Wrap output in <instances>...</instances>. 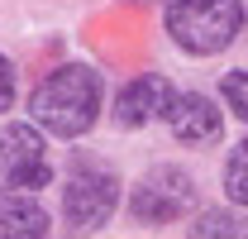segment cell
I'll return each mask as SVG.
<instances>
[{
    "label": "cell",
    "instance_id": "cell-12",
    "mask_svg": "<svg viewBox=\"0 0 248 239\" xmlns=\"http://www.w3.org/2000/svg\"><path fill=\"white\" fill-rule=\"evenodd\" d=\"M10 105H15V67L0 53V110H10Z\"/></svg>",
    "mask_w": 248,
    "mask_h": 239
},
{
    "label": "cell",
    "instance_id": "cell-4",
    "mask_svg": "<svg viewBox=\"0 0 248 239\" xmlns=\"http://www.w3.org/2000/svg\"><path fill=\"white\" fill-rule=\"evenodd\" d=\"M115 206H120V182H115V172L81 168L77 177H67V187H62V215H67V225L81 230V235L100 230V225L115 215Z\"/></svg>",
    "mask_w": 248,
    "mask_h": 239
},
{
    "label": "cell",
    "instance_id": "cell-11",
    "mask_svg": "<svg viewBox=\"0 0 248 239\" xmlns=\"http://www.w3.org/2000/svg\"><path fill=\"white\" fill-rule=\"evenodd\" d=\"M219 96H224V105L239 120H248V72H229V77L219 82Z\"/></svg>",
    "mask_w": 248,
    "mask_h": 239
},
{
    "label": "cell",
    "instance_id": "cell-9",
    "mask_svg": "<svg viewBox=\"0 0 248 239\" xmlns=\"http://www.w3.org/2000/svg\"><path fill=\"white\" fill-rule=\"evenodd\" d=\"M224 196H229L234 206H248V139L234 144L229 163H224Z\"/></svg>",
    "mask_w": 248,
    "mask_h": 239
},
{
    "label": "cell",
    "instance_id": "cell-10",
    "mask_svg": "<svg viewBox=\"0 0 248 239\" xmlns=\"http://www.w3.org/2000/svg\"><path fill=\"white\" fill-rule=\"evenodd\" d=\"M191 235H196V239H210V235L239 239V235H248V230H244V220H239V215H229V210H205V215L191 225Z\"/></svg>",
    "mask_w": 248,
    "mask_h": 239
},
{
    "label": "cell",
    "instance_id": "cell-6",
    "mask_svg": "<svg viewBox=\"0 0 248 239\" xmlns=\"http://www.w3.org/2000/svg\"><path fill=\"white\" fill-rule=\"evenodd\" d=\"M162 115H167L172 134H177L182 144H215L219 129H224L215 101H210V96H201V91H186V96L172 91V101H167V110H162Z\"/></svg>",
    "mask_w": 248,
    "mask_h": 239
},
{
    "label": "cell",
    "instance_id": "cell-8",
    "mask_svg": "<svg viewBox=\"0 0 248 239\" xmlns=\"http://www.w3.org/2000/svg\"><path fill=\"white\" fill-rule=\"evenodd\" d=\"M53 225H48V210L29 201V196H19V191H10L5 201H0V239H38L48 235Z\"/></svg>",
    "mask_w": 248,
    "mask_h": 239
},
{
    "label": "cell",
    "instance_id": "cell-5",
    "mask_svg": "<svg viewBox=\"0 0 248 239\" xmlns=\"http://www.w3.org/2000/svg\"><path fill=\"white\" fill-rule=\"evenodd\" d=\"M191 201H196V187H191V177H186L182 168H153L148 177L134 187L129 210L143 225H172Z\"/></svg>",
    "mask_w": 248,
    "mask_h": 239
},
{
    "label": "cell",
    "instance_id": "cell-1",
    "mask_svg": "<svg viewBox=\"0 0 248 239\" xmlns=\"http://www.w3.org/2000/svg\"><path fill=\"white\" fill-rule=\"evenodd\" d=\"M29 110L43 129H53L62 139H81L95 124V115H100V77L91 67H81V62L58 67V72H48L33 86Z\"/></svg>",
    "mask_w": 248,
    "mask_h": 239
},
{
    "label": "cell",
    "instance_id": "cell-7",
    "mask_svg": "<svg viewBox=\"0 0 248 239\" xmlns=\"http://www.w3.org/2000/svg\"><path fill=\"white\" fill-rule=\"evenodd\" d=\"M167 101H172V82L157 77V72H143V77H134V82L120 91L115 120H120L124 129H143V124H153V120L167 110Z\"/></svg>",
    "mask_w": 248,
    "mask_h": 239
},
{
    "label": "cell",
    "instance_id": "cell-3",
    "mask_svg": "<svg viewBox=\"0 0 248 239\" xmlns=\"http://www.w3.org/2000/svg\"><path fill=\"white\" fill-rule=\"evenodd\" d=\"M48 149L33 124H10L0 129V191H38L48 187Z\"/></svg>",
    "mask_w": 248,
    "mask_h": 239
},
{
    "label": "cell",
    "instance_id": "cell-2",
    "mask_svg": "<svg viewBox=\"0 0 248 239\" xmlns=\"http://www.w3.org/2000/svg\"><path fill=\"white\" fill-rule=\"evenodd\" d=\"M239 24H244V0H172L167 5L172 43L196 53V58H210L219 48H229Z\"/></svg>",
    "mask_w": 248,
    "mask_h": 239
}]
</instances>
